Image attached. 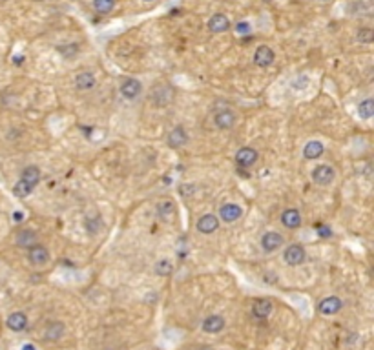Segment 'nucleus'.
Masks as SVG:
<instances>
[{"label": "nucleus", "mask_w": 374, "mask_h": 350, "mask_svg": "<svg viewBox=\"0 0 374 350\" xmlns=\"http://www.w3.org/2000/svg\"><path fill=\"white\" fill-rule=\"evenodd\" d=\"M64 332H66L64 323H61V321H53V323L48 325L46 332H44V336H46V339H48V341H59V339L64 336Z\"/></svg>", "instance_id": "nucleus-21"}, {"label": "nucleus", "mask_w": 374, "mask_h": 350, "mask_svg": "<svg viewBox=\"0 0 374 350\" xmlns=\"http://www.w3.org/2000/svg\"><path fill=\"white\" fill-rule=\"evenodd\" d=\"M84 228L90 236H97L100 234V230L104 228V223H102V217L100 215H92V217H86L84 221Z\"/></svg>", "instance_id": "nucleus-25"}, {"label": "nucleus", "mask_w": 374, "mask_h": 350, "mask_svg": "<svg viewBox=\"0 0 374 350\" xmlns=\"http://www.w3.org/2000/svg\"><path fill=\"white\" fill-rule=\"evenodd\" d=\"M323 2H327V0H323Z\"/></svg>", "instance_id": "nucleus-37"}, {"label": "nucleus", "mask_w": 374, "mask_h": 350, "mask_svg": "<svg viewBox=\"0 0 374 350\" xmlns=\"http://www.w3.org/2000/svg\"><path fill=\"white\" fill-rule=\"evenodd\" d=\"M20 181H24V183H28V184H30V186H33V188H35L37 184L40 183V170H39V166H35V164H31V166L24 168Z\"/></svg>", "instance_id": "nucleus-23"}, {"label": "nucleus", "mask_w": 374, "mask_h": 350, "mask_svg": "<svg viewBox=\"0 0 374 350\" xmlns=\"http://www.w3.org/2000/svg\"><path fill=\"white\" fill-rule=\"evenodd\" d=\"M316 232H318L319 237H331L332 236V230L325 224H316Z\"/></svg>", "instance_id": "nucleus-32"}, {"label": "nucleus", "mask_w": 374, "mask_h": 350, "mask_svg": "<svg viewBox=\"0 0 374 350\" xmlns=\"http://www.w3.org/2000/svg\"><path fill=\"white\" fill-rule=\"evenodd\" d=\"M228 30H230V20L225 15L218 13L208 20V31H212V33H225Z\"/></svg>", "instance_id": "nucleus-19"}, {"label": "nucleus", "mask_w": 374, "mask_h": 350, "mask_svg": "<svg viewBox=\"0 0 374 350\" xmlns=\"http://www.w3.org/2000/svg\"><path fill=\"white\" fill-rule=\"evenodd\" d=\"M274 61H276V53L269 46H259L256 49V53H254V64L257 68H269V66L274 64Z\"/></svg>", "instance_id": "nucleus-5"}, {"label": "nucleus", "mask_w": 374, "mask_h": 350, "mask_svg": "<svg viewBox=\"0 0 374 350\" xmlns=\"http://www.w3.org/2000/svg\"><path fill=\"white\" fill-rule=\"evenodd\" d=\"M283 259L290 267H300V265L305 262V259H307V252H305V248L301 245H290L283 252Z\"/></svg>", "instance_id": "nucleus-1"}, {"label": "nucleus", "mask_w": 374, "mask_h": 350, "mask_svg": "<svg viewBox=\"0 0 374 350\" xmlns=\"http://www.w3.org/2000/svg\"><path fill=\"white\" fill-rule=\"evenodd\" d=\"M13 193L17 197H20V199H24V197H28V195L33 193V186H30V184L24 183V181H18V183L13 186Z\"/></svg>", "instance_id": "nucleus-29"}, {"label": "nucleus", "mask_w": 374, "mask_h": 350, "mask_svg": "<svg viewBox=\"0 0 374 350\" xmlns=\"http://www.w3.org/2000/svg\"><path fill=\"white\" fill-rule=\"evenodd\" d=\"M257 152L254 148H250V146H245V148L237 150V153H235V162H237V166L239 168H250L256 164L257 161Z\"/></svg>", "instance_id": "nucleus-7"}, {"label": "nucleus", "mask_w": 374, "mask_h": 350, "mask_svg": "<svg viewBox=\"0 0 374 350\" xmlns=\"http://www.w3.org/2000/svg\"><path fill=\"white\" fill-rule=\"evenodd\" d=\"M196 228L199 230L201 234H205V236H210V234H213L219 228V217H218V215H213V214L201 215V217L197 219Z\"/></svg>", "instance_id": "nucleus-6"}, {"label": "nucleus", "mask_w": 374, "mask_h": 350, "mask_svg": "<svg viewBox=\"0 0 374 350\" xmlns=\"http://www.w3.org/2000/svg\"><path fill=\"white\" fill-rule=\"evenodd\" d=\"M341 308H343V301L339 298H336V296H329V298L322 299L318 305L319 314H323V315H334V314H338Z\"/></svg>", "instance_id": "nucleus-9"}, {"label": "nucleus", "mask_w": 374, "mask_h": 350, "mask_svg": "<svg viewBox=\"0 0 374 350\" xmlns=\"http://www.w3.org/2000/svg\"><path fill=\"white\" fill-rule=\"evenodd\" d=\"M188 142V131L184 130L183 126H175L174 130H170L168 137H166V144L170 146V148H181V146H184Z\"/></svg>", "instance_id": "nucleus-10"}, {"label": "nucleus", "mask_w": 374, "mask_h": 350, "mask_svg": "<svg viewBox=\"0 0 374 350\" xmlns=\"http://www.w3.org/2000/svg\"><path fill=\"white\" fill-rule=\"evenodd\" d=\"M20 350H37V346L33 345V343H24V345L20 346Z\"/></svg>", "instance_id": "nucleus-33"}, {"label": "nucleus", "mask_w": 374, "mask_h": 350, "mask_svg": "<svg viewBox=\"0 0 374 350\" xmlns=\"http://www.w3.org/2000/svg\"><path fill=\"white\" fill-rule=\"evenodd\" d=\"M358 115H360L363 121H369L370 117L374 115V101L372 99H365L361 101L360 106H358Z\"/></svg>", "instance_id": "nucleus-26"}, {"label": "nucleus", "mask_w": 374, "mask_h": 350, "mask_svg": "<svg viewBox=\"0 0 374 350\" xmlns=\"http://www.w3.org/2000/svg\"><path fill=\"white\" fill-rule=\"evenodd\" d=\"M153 270H155L157 276H170L172 274V270H174V265H172V261L170 259H159V261L155 262V267H153Z\"/></svg>", "instance_id": "nucleus-27"}, {"label": "nucleus", "mask_w": 374, "mask_h": 350, "mask_svg": "<svg viewBox=\"0 0 374 350\" xmlns=\"http://www.w3.org/2000/svg\"><path fill=\"white\" fill-rule=\"evenodd\" d=\"M225 317L223 315H208L205 321H203V330H205L206 334H219L225 328Z\"/></svg>", "instance_id": "nucleus-17"}, {"label": "nucleus", "mask_w": 374, "mask_h": 350, "mask_svg": "<svg viewBox=\"0 0 374 350\" xmlns=\"http://www.w3.org/2000/svg\"><path fill=\"white\" fill-rule=\"evenodd\" d=\"M197 350H213L212 346H201V348H197Z\"/></svg>", "instance_id": "nucleus-35"}, {"label": "nucleus", "mask_w": 374, "mask_h": 350, "mask_svg": "<svg viewBox=\"0 0 374 350\" xmlns=\"http://www.w3.org/2000/svg\"><path fill=\"white\" fill-rule=\"evenodd\" d=\"M174 101V88L172 86H157L152 92V104L157 108H165Z\"/></svg>", "instance_id": "nucleus-2"}, {"label": "nucleus", "mask_w": 374, "mask_h": 350, "mask_svg": "<svg viewBox=\"0 0 374 350\" xmlns=\"http://www.w3.org/2000/svg\"><path fill=\"white\" fill-rule=\"evenodd\" d=\"M356 39H358V42H360V44H370V42H372V39H374L372 30H370V27H361V30H358Z\"/></svg>", "instance_id": "nucleus-30"}, {"label": "nucleus", "mask_w": 374, "mask_h": 350, "mask_svg": "<svg viewBox=\"0 0 374 350\" xmlns=\"http://www.w3.org/2000/svg\"><path fill=\"white\" fill-rule=\"evenodd\" d=\"M261 246H263V250H265L266 254H270V252H276V250L283 246V236H281V234H278V232L263 234Z\"/></svg>", "instance_id": "nucleus-14"}, {"label": "nucleus", "mask_w": 374, "mask_h": 350, "mask_svg": "<svg viewBox=\"0 0 374 350\" xmlns=\"http://www.w3.org/2000/svg\"><path fill=\"white\" fill-rule=\"evenodd\" d=\"M250 31H252V26H250L248 22H239V24L235 26V33H237V35H248Z\"/></svg>", "instance_id": "nucleus-31"}, {"label": "nucleus", "mask_w": 374, "mask_h": 350, "mask_svg": "<svg viewBox=\"0 0 374 350\" xmlns=\"http://www.w3.org/2000/svg\"><path fill=\"white\" fill-rule=\"evenodd\" d=\"M272 308H274L272 301H269V299H257L252 305V315L257 317V319H266L272 314Z\"/></svg>", "instance_id": "nucleus-20"}, {"label": "nucleus", "mask_w": 374, "mask_h": 350, "mask_svg": "<svg viewBox=\"0 0 374 350\" xmlns=\"http://www.w3.org/2000/svg\"><path fill=\"white\" fill-rule=\"evenodd\" d=\"M175 202L174 201H163L157 205V215L163 219V221H172L175 217Z\"/></svg>", "instance_id": "nucleus-22"}, {"label": "nucleus", "mask_w": 374, "mask_h": 350, "mask_svg": "<svg viewBox=\"0 0 374 350\" xmlns=\"http://www.w3.org/2000/svg\"><path fill=\"white\" fill-rule=\"evenodd\" d=\"M15 243L20 248H30V246H33L37 243V234L33 230H22L15 237Z\"/></svg>", "instance_id": "nucleus-24"}, {"label": "nucleus", "mask_w": 374, "mask_h": 350, "mask_svg": "<svg viewBox=\"0 0 374 350\" xmlns=\"http://www.w3.org/2000/svg\"><path fill=\"white\" fill-rule=\"evenodd\" d=\"M28 261L33 265V267H42L49 261V252L44 245H33L28 248Z\"/></svg>", "instance_id": "nucleus-3"}, {"label": "nucleus", "mask_w": 374, "mask_h": 350, "mask_svg": "<svg viewBox=\"0 0 374 350\" xmlns=\"http://www.w3.org/2000/svg\"><path fill=\"white\" fill-rule=\"evenodd\" d=\"M143 92V84L139 82L137 79H126L121 82V95L124 99H137Z\"/></svg>", "instance_id": "nucleus-11"}, {"label": "nucleus", "mask_w": 374, "mask_h": 350, "mask_svg": "<svg viewBox=\"0 0 374 350\" xmlns=\"http://www.w3.org/2000/svg\"><path fill=\"white\" fill-rule=\"evenodd\" d=\"M13 219H15V221H17V223H20L22 219H24V214H22V212H15V214H13Z\"/></svg>", "instance_id": "nucleus-34"}, {"label": "nucleus", "mask_w": 374, "mask_h": 350, "mask_svg": "<svg viewBox=\"0 0 374 350\" xmlns=\"http://www.w3.org/2000/svg\"><path fill=\"white\" fill-rule=\"evenodd\" d=\"M325 152V146H323L322 140H309L303 148V157L309 159V161H316L319 159Z\"/></svg>", "instance_id": "nucleus-18"}, {"label": "nucleus", "mask_w": 374, "mask_h": 350, "mask_svg": "<svg viewBox=\"0 0 374 350\" xmlns=\"http://www.w3.org/2000/svg\"><path fill=\"white\" fill-rule=\"evenodd\" d=\"M6 325H8V328L9 330H13V332H22V330H26V327H28V315L24 314V312H13V314L8 315Z\"/></svg>", "instance_id": "nucleus-16"}, {"label": "nucleus", "mask_w": 374, "mask_h": 350, "mask_svg": "<svg viewBox=\"0 0 374 350\" xmlns=\"http://www.w3.org/2000/svg\"><path fill=\"white\" fill-rule=\"evenodd\" d=\"M301 214L296 210V208H287V210L281 214V224L288 230H296V228L301 226Z\"/></svg>", "instance_id": "nucleus-15"}, {"label": "nucleus", "mask_w": 374, "mask_h": 350, "mask_svg": "<svg viewBox=\"0 0 374 350\" xmlns=\"http://www.w3.org/2000/svg\"><path fill=\"white\" fill-rule=\"evenodd\" d=\"M95 84L97 79L92 71H78L77 77H75V88L78 92H90V90L95 88Z\"/></svg>", "instance_id": "nucleus-13"}, {"label": "nucleus", "mask_w": 374, "mask_h": 350, "mask_svg": "<svg viewBox=\"0 0 374 350\" xmlns=\"http://www.w3.org/2000/svg\"><path fill=\"white\" fill-rule=\"evenodd\" d=\"M241 215H243V208L235 202H226L219 208V219L225 223H235Z\"/></svg>", "instance_id": "nucleus-8"}, {"label": "nucleus", "mask_w": 374, "mask_h": 350, "mask_svg": "<svg viewBox=\"0 0 374 350\" xmlns=\"http://www.w3.org/2000/svg\"><path fill=\"white\" fill-rule=\"evenodd\" d=\"M235 113L232 109H221L218 113L213 115V124L219 128V130H230L235 124Z\"/></svg>", "instance_id": "nucleus-12"}, {"label": "nucleus", "mask_w": 374, "mask_h": 350, "mask_svg": "<svg viewBox=\"0 0 374 350\" xmlns=\"http://www.w3.org/2000/svg\"><path fill=\"white\" fill-rule=\"evenodd\" d=\"M113 6H115V0H93V9L100 15L110 13L113 9Z\"/></svg>", "instance_id": "nucleus-28"}, {"label": "nucleus", "mask_w": 374, "mask_h": 350, "mask_svg": "<svg viewBox=\"0 0 374 350\" xmlns=\"http://www.w3.org/2000/svg\"><path fill=\"white\" fill-rule=\"evenodd\" d=\"M336 177V171L332 166L329 164H319L312 170V181L319 186H327V184H331Z\"/></svg>", "instance_id": "nucleus-4"}, {"label": "nucleus", "mask_w": 374, "mask_h": 350, "mask_svg": "<svg viewBox=\"0 0 374 350\" xmlns=\"http://www.w3.org/2000/svg\"><path fill=\"white\" fill-rule=\"evenodd\" d=\"M143 2H155V0H143Z\"/></svg>", "instance_id": "nucleus-36"}]
</instances>
